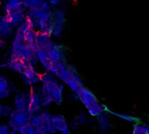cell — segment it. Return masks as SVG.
I'll use <instances>...</instances> for the list:
<instances>
[{
	"instance_id": "6da1fadb",
	"label": "cell",
	"mask_w": 149,
	"mask_h": 134,
	"mask_svg": "<svg viewBox=\"0 0 149 134\" xmlns=\"http://www.w3.org/2000/svg\"><path fill=\"white\" fill-rule=\"evenodd\" d=\"M41 81L43 83L42 97L47 98L56 104L60 105L63 100V86L53 80L50 72H47L41 76Z\"/></svg>"
},
{
	"instance_id": "3957f363",
	"label": "cell",
	"mask_w": 149,
	"mask_h": 134,
	"mask_svg": "<svg viewBox=\"0 0 149 134\" xmlns=\"http://www.w3.org/2000/svg\"><path fill=\"white\" fill-rule=\"evenodd\" d=\"M42 49L46 52L52 64L56 65L63 62V55L61 53V51L59 47L52 42V40L48 42L44 47H42Z\"/></svg>"
},
{
	"instance_id": "9a60e30c",
	"label": "cell",
	"mask_w": 149,
	"mask_h": 134,
	"mask_svg": "<svg viewBox=\"0 0 149 134\" xmlns=\"http://www.w3.org/2000/svg\"><path fill=\"white\" fill-rule=\"evenodd\" d=\"M25 8L22 2L20 1H17V0H10L8 2L4 3V9H5V12H9V11H13V10H20V9H24Z\"/></svg>"
},
{
	"instance_id": "44dd1931",
	"label": "cell",
	"mask_w": 149,
	"mask_h": 134,
	"mask_svg": "<svg viewBox=\"0 0 149 134\" xmlns=\"http://www.w3.org/2000/svg\"><path fill=\"white\" fill-rule=\"evenodd\" d=\"M133 134H148L146 131V126L143 125H140V124L134 125Z\"/></svg>"
},
{
	"instance_id": "7402d4cb",
	"label": "cell",
	"mask_w": 149,
	"mask_h": 134,
	"mask_svg": "<svg viewBox=\"0 0 149 134\" xmlns=\"http://www.w3.org/2000/svg\"><path fill=\"white\" fill-rule=\"evenodd\" d=\"M14 131L9 126H0V134H13Z\"/></svg>"
},
{
	"instance_id": "cb8c5ba5",
	"label": "cell",
	"mask_w": 149,
	"mask_h": 134,
	"mask_svg": "<svg viewBox=\"0 0 149 134\" xmlns=\"http://www.w3.org/2000/svg\"><path fill=\"white\" fill-rule=\"evenodd\" d=\"M60 133L61 134H71V133H70L69 129H66V130H64L63 132H61Z\"/></svg>"
},
{
	"instance_id": "277c9868",
	"label": "cell",
	"mask_w": 149,
	"mask_h": 134,
	"mask_svg": "<svg viewBox=\"0 0 149 134\" xmlns=\"http://www.w3.org/2000/svg\"><path fill=\"white\" fill-rule=\"evenodd\" d=\"M24 10H25V8L13 10V11L5 12V15H4L5 19L11 27L20 26L25 21V17L23 14Z\"/></svg>"
},
{
	"instance_id": "e0dca14e",
	"label": "cell",
	"mask_w": 149,
	"mask_h": 134,
	"mask_svg": "<svg viewBox=\"0 0 149 134\" xmlns=\"http://www.w3.org/2000/svg\"><path fill=\"white\" fill-rule=\"evenodd\" d=\"M65 84H66V85L70 87V89H71L73 92H75V93H78V92H79V90H80L82 87H84L82 81L75 80L73 78H72V79H70L69 81H67Z\"/></svg>"
},
{
	"instance_id": "8992f818",
	"label": "cell",
	"mask_w": 149,
	"mask_h": 134,
	"mask_svg": "<svg viewBox=\"0 0 149 134\" xmlns=\"http://www.w3.org/2000/svg\"><path fill=\"white\" fill-rule=\"evenodd\" d=\"M56 76L61 79L65 84L72 78V74L74 72V69L72 68V66L66 65L65 63L61 62L58 64H56Z\"/></svg>"
},
{
	"instance_id": "5bb4252c",
	"label": "cell",
	"mask_w": 149,
	"mask_h": 134,
	"mask_svg": "<svg viewBox=\"0 0 149 134\" xmlns=\"http://www.w3.org/2000/svg\"><path fill=\"white\" fill-rule=\"evenodd\" d=\"M12 33V27L8 24L4 16H0V34L9 37Z\"/></svg>"
},
{
	"instance_id": "ffe728a7",
	"label": "cell",
	"mask_w": 149,
	"mask_h": 134,
	"mask_svg": "<svg viewBox=\"0 0 149 134\" xmlns=\"http://www.w3.org/2000/svg\"><path fill=\"white\" fill-rule=\"evenodd\" d=\"M110 112H111L112 114H113V115H115V116L119 117V118H121V119H125V120H127V121H129V122H133V123H134L135 125H136V124H138V119H137L136 118H134V117L128 116V115H125V114L117 113V112H113V111H111Z\"/></svg>"
},
{
	"instance_id": "4fadbf2b",
	"label": "cell",
	"mask_w": 149,
	"mask_h": 134,
	"mask_svg": "<svg viewBox=\"0 0 149 134\" xmlns=\"http://www.w3.org/2000/svg\"><path fill=\"white\" fill-rule=\"evenodd\" d=\"M35 47H36V56H37V58L43 65V66L46 70H48V72H49V70H50V68H51V66H52V64L50 61V59H49L46 52L41 47L36 45V44H35Z\"/></svg>"
},
{
	"instance_id": "8fae6325",
	"label": "cell",
	"mask_w": 149,
	"mask_h": 134,
	"mask_svg": "<svg viewBox=\"0 0 149 134\" xmlns=\"http://www.w3.org/2000/svg\"><path fill=\"white\" fill-rule=\"evenodd\" d=\"M52 125L55 132H63L68 129V125L65 119L62 115H52Z\"/></svg>"
},
{
	"instance_id": "d6986e66",
	"label": "cell",
	"mask_w": 149,
	"mask_h": 134,
	"mask_svg": "<svg viewBox=\"0 0 149 134\" xmlns=\"http://www.w3.org/2000/svg\"><path fill=\"white\" fill-rule=\"evenodd\" d=\"M41 3L42 1L40 0H31V1H23L22 3L23 5L30 10H34V9H37V8H39L40 5H41Z\"/></svg>"
},
{
	"instance_id": "ba28073f",
	"label": "cell",
	"mask_w": 149,
	"mask_h": 134,
	"mask_svg": "<svg viewBox=\"0 0 149 134\" xmlns=\"http://www.w3.org/2000/svg\"><path fill=\"white\" fill-rule=\"evenodd\" d=\"M23 76L26 83H28V85H33L41 80V77L36 72V71L34 70V67L30 63L26 64Z\"/></svg>"
},
{
	"instance_id": "52a82bcc",
	"label": "cell",
	"mask_w": 149,
	"mask_h": 134,
	"mask_svg": "<svg viewBox=\"0 0 149 134\" xmlns=\"http://www.w3.org/2000/svg\"><path fill=\"white\" fill-rule=\"evenodd\" d=\"M41 115V125L38 129L39 134H51L55 133V130L52 125V116L47 112H43L40 113Z\"/></svg>"
},
{
	"instance_id": "d4e9b609",
	"label": "cell",
	"mask_w": 149,
	"mask_h": 134,
	"mask_svg": "<svg viewBox=\"0 0 149 134\" xmlns=\"http://www.w3.org/2000/svg\"><path fill=\"white\" fill-rule=\"evenodd\" d=\"M13 134H19V133H16V132H14V133Z\"/></svg>"
},
{
	"instance_id": "9c48e42d",
	"label": "cell",
	"mask_w": 149,
	"mask_h": 134,
	"mask_svg": "<svg viewBox=\"0 0 149 134\" xmlns=\"http://www.w3.org/2000/svg\"><path fill=\"white\" fill-rule=\"evenodd\" d=\"M25 45V42L24 39L23 32L20 31H17L14 39L12 41V45H11V51H12V55H15L17 57H19L22 50L24 49Z\"/></svg>"
},
{
	"instance_id": "5b68a950",
	"label": "cell",
	"mask_w": 149,
	"mask_h": 134,
	"mask_svg": "<svg viewBox=\"0 0 149 134\" xmlns=\"http://www.w3.org/2000/svg\"><path fill=\"white\" fill-rule=\"evenodd\" d=\"M42 106V99L39 94L31 91L27 94V112L30 114H34L38 112Z\"/></svg>"
},
{
	"instance_id": "603a6c76",
	"label": "cell",
	"mask_w": 149,
	"mask_h": 134,
	"mask_svg": "<svg viewBox=\"0 0 149 134\" xmlns=\"http://www.w3.org/2000/svg\"><path fill=\"white\" fill-rule=\"evenodd\" d=\"M5 107H3L1 104H0V115H2V114H5V112H4V111H3V109H4Z\"/></svg>"
},
{
	"instance_id": "30bf717a",
	"label": "cell",
	"mask_w": 149,
	"mask_h": 134,
	"mask_svg": "<svg viewBox=\"0 0 149 134\" xmlns=\"http://www.w3.org/2000/svg\"><path fill=\"white\" fill-rule=\"evenodd\" d=\"M26 64L27 63L23 58H21L19 57H17L15 55H11V57H10V60L8 62V66L10 69H12L14 72H18L20 74H23Z\"/></svg>"
},
{
	"instance_id": "7c38bea8",
	"label": "cell",
	"mask_w": 149,
	"mask_h": 134,
	"mask_svg": "<svg viewBox=\"0 0 149 134\" xmlns=\"http://www.w3.org/2000/svg\"><path fill=\"white\" fill-rule=\"evenodd\" d=\"M14 107L17 111L27 110V94L23 92H17L15 95Z\"/></svg>"
},
{
	"instance_id": "ac0fdd59",
	"label": "cell",
	"mask_w": 149,
	"mask_h": 134,
	"mask_svg": "<svg viewBox=\"0 0 149 134\" xmlns=\"http://www.w3.org/2000/svg\"><path fill=\"white\" fill-rule=\"evenodd\" d=\"M8 86H9V84H8L7 79L0 76V98H3L9 94Z\"/></svg>"
},
{
	"instance_id": "7a4b0ae2",
	"label": "cell",
	"mask_w": 149,
	"mask_h": 134,
	"mask_svg": "<svg viewBox=\"0 0 149 134\" xmlns=\"http://www.w3.org/2000/svg\"><path fill=\"white\" fill-rule=\"evenodd\" d=\"M31 114H30L27 110L24 111H13L10 113L8 126L15 132L19 127L29 124Z\"/></svg>"
},
{
	"instance_id": "2e32d148",
	"label": "cell",
	"mask_w": 149,
	"mask_h": 134,
	"mask_svg": "<svg viewBox=\"0 0 149 134\" xmlns=\"http://www.w3.org/2000/svg\"><path fill=\"white\" fill-rule=\"evenodd\" d=\"M15 132L19 134H39L38 130L35 127H33L32 126H31L30 124H27L25 126L19 127Z\"/></svg>"
}]
</instances>
